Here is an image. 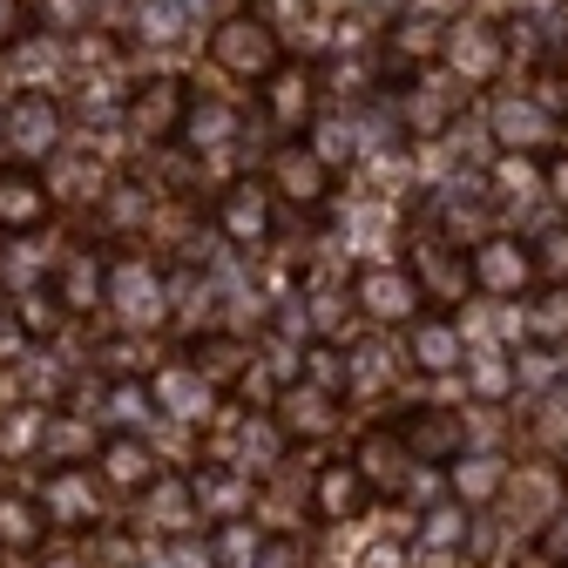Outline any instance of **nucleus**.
Returning <instances> with one entry per match:
<instances>
[{"mask_svg": "<svg viewBox=\"0 0 568 568\" xmlns=\"http://www.w3.org/2000/svg\"><path fill=\"white\" fill-rule=\"evenodd\" d=\"M454 122V89H440V82H413V95H406V129L426 142V135H440Z\"/></svg>", "mask_w": 568, "mask_h": 568, "instance_id": "obj_29", "label": "nucleus"}, {"mask_svg": "<svg viewBox=\"0 0 568 568\" xmlns=\"http://www.w3.org/2000/svg\"><path fill=\"white\" fill-rule=\"evenodd\" d=\"M454 541H467L460 515L454 508H434V515H426V548H454Z\"/></svg>", "mask_w": 568, "mask_h": 568, "instance_id": "obj_41", "label": "nucleus"}, {"mask_svg": "<svg viewBox=\"0 0 568 568\" xmlns=\"http://www.w3.org/2000/svg\"><path fill=\"white\" fill-rule=\"evenodd\" d=\"M251 568H305V555H298V541H264Z\"/></svg>", "mask_w": 568, "mask_h": 568, "instance_id": "obj_44", "label": "nucleus"}, {"mask_svg": "<svg viewBox=\"0 0 568 568\" xmlns=\"http://www.w3.org/2000/svg\"><path fill=\"white\" fill-rule=\"evenodd\" d=\"M150 399H156L163 413H176V419H203V406H210V379H203L196 366H163Z\"/></svg>", "mask_w": 568, "mask_h": 568, "instance_id": "obj_25", "label": "nucleus"}, {"mask_svg": "<svg viewBox=\"0 0 568 568\" xmlns=\"http://www.w3.org/2000/svg\"><path fill=\"white\" fill-rule=\"evenodd\" d=\"M190 487H196V515L203 521H231L251 501V474L244 467H231V474H190Z\"/></svg>", "mask_w": 568, "mask_h": 568, "instance_id": "obj_23", "label": "nucleus"}, {"mask_svg": "<svg viewBox=\"0 0 568 568\" xmlns=\"http://www.w3.org/2000/svg\"><path fill=\"white\" fill-rule=\"evenodd\" d=\"M467 373H474V393H480V399H508V393H515V366L501 359V352H480Z\"/></svg>", "mask_w": 568, "mask_h": 568, "instance_id": "obj_36", "label": "nucleus"}, {"mask_svg": "<svg viewBox=\"0 0 568 568\" xmlns=\"http://www.w3.org/2000/svg\"><path fill=\"white\" fill-rule=\"evenodd\" d=\"M264 183H271L277 203H292V210H325V196H332V170L318 163L312 142H277Z\"/></svg>", "mask_w": 568, "mask_h": 568, "instance_id": "obj_6", "label": "nucleus"}, {"mask_svg": "<svg viewBox=\"0 0 568 568\" xmlns=\"http://www.w3.org/2000/svg\"><path fill=\"white\" fill-rule=\"evenodd\" d=\"M135 28H142V41H176L183 34V0H142Z\"/></svg>", "mask_w": 568, "mask_h": 568, "instance_id": "obj_35", "label": "nucleus"}, {"mask_svg": "<svg viewBox=\"0 0 568 568\" xmlns=\"http://www.w3.org/2000/svg\"><path fill=\"white\" fill-rule=\"evenodd\" d=\"M190 359H196V373H203L210 386H237V379H244V366H251V345H244V338H231V332H210V338H196V345H190Z\"/></svg>", "mask_w": 568, "mask_h": 568, "instance_id": "obj_24", "label": "nucleus"}, {"mask_svg": "<svg viewBox=\"0 0 568 568\" xmlns=\"http://www.w3.org/2000/svg\"><path fill=\"white\" fill-rule=\"evenodd\" d=\"M406 359H413L419 373H454V366L467 359L460 325H454V318H413V332H406Z\"/></svg>", "mask_w": 568, "mask_h": 568, "instance_id": "obj_20", "label": "nucleus"}, {"mask_svg": "<svg viewBox=\"0 0 568 568\" xmlns=\"http://www.w3.org/2000/svg\"><path fill=\"white\" fill-rule=\"evenodd\" d=\"M142 515H150V528H163L170 541L176 535H190L203 515H196V487H190V474H156L150 487H142Z\"/></svg>", "mask_w": 568, "mask_h": 568, "instance_id": "obj_16", "label": "nucleus"}, {"mask_svg": "<svg viewBox=\"0 0 568 568\" xmlns=\"http://www.w3.org/2000/svg\"><path fill=\"white\" fill-rule=\"evenodd\" d=\"M501 487H508V460H501V454H460V467H454V494H460L467 508H487Z\"/></svg>", "mask_w": 568, "mask_h": 568, "instance_id": "obj_27", "label": "nucleus"}, {"mask_svg": "<svg viewBox=\"0 0 568 568\" xmlns=\"http://www.w3.org/2000/svg\"><path fill=\"white\" fill-rule=\"evenodd\" d=\"M359 568H399V548H393V541H379V548H373Z\"/></svg>", "mask_w": 568, "mask_h": 568, "instance_id": "obj_50", "label": "nucleus"}, {"mask_svg": "<svg viewBox=\"0 0 568 568\" xmlns=\"http://www.w3.org/2000/svg\"><path fill=\"white\" fill-rule=\"evenodd\" d=\"M541 251H548V271H555V277H568V231H555Z\"/></svg>", "mask_w": 568, "mask_h": 568, "instance_id": "obj_49", "label": "nucleus"}, {"mask_svg": "<svg viewBox=\"0 0 568 568\" xmlns=\"http://www.w3.org/2000/svg\"><path fill=\"white\" fill-rule=\"evenodd\" d=\"M413 284H419V298H467V251H454V244H440V237H426V244H413Z\"/></svg>", "mask_w": 568, "mask_h": 568, "instance_id": "obj_14", "label": "nucleus"}, {"mask_svg": "<svg viewBox=\"0 0 568 568\" xmlns=\"http://www.w3.org/2000/svg\"><path fill=\"white\" fill-rule=\"evenodd\" d=\"M467 277L480 284V292H494V298H521L541 271H535V257H528L515 237H480V244L467 251Z\"/></svg>", "mask_w": 568, "mask_h": 568, "instance_id": "obj_9", "label": "nucleus"}, {"mask_svg": "<svg viewBox=\"0 0 568 568\" xmlns=\"http://www.w3.org/2000/svg\"><path fill=\"white\" fill-rule=\"evenodd\" d=\"M41 508H34V494H0V548H14V555H28V548H41Z\"/></svg>", "mask_w": 568, "mask_h": 568, "instance_id": "obj_28", "label": "nucleus"}, {"mask_svg": "<svg viewBox=\"0 0 568 568\" xmlns=\"http://www.w3.org/2000/svg\"><path fill=\"white\" fill-rule=\"evenodd\" d=\"M237 129H244V115H237L231 102H196V95H190L176 135H183L190 156H217V150H231V142H237Z\"/></svg>", "mask_w": 568, "mask_h": 568, "instance_id": "obj_17", "label": "nucleus"}, {"mask_svg": "<svg viewBox=\"0 0 568 568\" xmlns=\"http://www.w3.org/2000/svg\"><path fill=\"white\" fill-rule=\"evenodd\" d=\"M28 28H34V8H28V0H0V54H14V48L28 41Z\"/></svg>", "mask_w": 568, "mask_h": 568, "instance_id": "obj_38", "label": "nucleus"}, {"mask_svg": "<svg viewBox=\"0 0 568 568\" xmlns=\"http://www.w3.org/2000/svg\"><path fill=\"white\" fill-rule=\"evenodd\" d=\"M541 196L568 203V156H541Z\"/></svg>", "mask_w": 568, "mask_h": 568, "instance_id": "obj_46", "label": "nucleus"}, {"mask_svg": "<svg viewBox=\"0 0 568 568\" xmlns=\"http://www.w3.org/2000/svg\"><path fill=\"white\" fill-rule=\"evenodd\" d=\"M183 109H190V89L176 75H150V82L129 89L122 129L142 142V150H163V142H176V129H183Z\"/></svg>", "mask_w": 568, "mask_h": 568, "instance_id": "obj_4", "label": "nucleus"}, {"mask_svg": "<svg viewBox=\"0 0 568 568\" xmlns=\"http://www.w3.org/2000/svg\"><path fill=\"white\" fill-rule=\"evenodd\" d=\"M305 366H312V386H325V393L345 386V366H338V352H332V345H312V352H305Z\"/></svg>", "mask_w": 568, "mask_h": 568, "instance_id": "obj_40", "label": "nucleus"}, {"mask_svg": "<svg viewBox=\"0 0 568 568\" xmlns=\"http://www.w3.org/2000/svg\"><path fill=\"white\" fill-rule=\"evenodd\" d=\"M102 305H115L122 332H156L170 325V284L150 257H115L102 264Z\"/></svg>", "mask_w": 568, "mask_h": 568, "instance_id": "obj_1", "label": "nucleus"}, {"mask_svg": "<svg viewBox=\"0 0 568 568\" xmlns=\"http://www.w3.org/2000/svg\"><path fill=\"white\" fill-rule=\"evenodd\" d=\"M555 54L568 61V14H561V28H555Z\"/></svg>", "mask_w": 568, "mask_h": 568, "instance_id": "obj_51", "label": "nucleus"}, {"mask_svg": "<svg viewBox=\"0 0 568 568\" xmlns=\"http://www.w3.org/2000/svg\"><path fill=\"white\" fill-rule=\"evenodd\" d=\"M257 548H264V535L244 515H231V521H217V548H210V561H217V568H251Z\"/></svg>", "mask_w": 568, "mask_h": 568, "instance_id": "obj_32", "label": "nucleus"}, {"mask_svg": "<svg viewBox=\"0 0 568 568\" xmlns=\"http://www.w3.org/2000/svg\"><path fill=\"white\" fill-rule=\"evenodd\" d=\"M95 474H102V487H115V494H142V487L156 480V454L142 447L135 434H115V440H102Z\"/></svg>", "mask_w": 568, "mask_h": 568, "instance_id": "obj_19", "label": "nucleus"}, {"mask_svg": "<svg viewBox=\"0 0 568 568\" xmlns=\"http://www.w3.org/2000/svg\"><path fill=\"white\" fill-rule=\"evenodd\" d=\"M541 555H548L555 568H568V508H561V515L541 528Z\"/></svg>", "mask_w": 568, "mask_h": 568, "instance_id": "obj_43", "label": "nucleus"}, {"mask_svg": "<svg viewBox=\"0 0 568 568\" xmlns=\"http://www.w3.org/2000/svg\"><path fill=\"white\" fill-rule=\"evenodd\" d=\"M14 318H21V338H41V345H48V338L68 325V305H61L54 292H21V298H14Z\"/></svg>", "mask_w": 568, "mask_h": 568, "instance_id": "obj_31", "label": "nucleus"}, {"mask_svg": "<svg viewBox=\"0 0 568 568\" xmlns=\"http://www.w3.org/2000/svg\"><path fill=\"white\" fill-rule=\"evenodd\" d=\"M48 210H54V196H48V176L34 163L0 170V231H41Z\"/></svg>", "mask_w": 568, "mask_h": 568, "instance_id": "obj_11", "label": "nucleus"}, {"mask_svg": "<svg viewBox=\"0 0 568 568\" xmlns=\"http://www.w3.org/2000/svg\"><path fill=\"white\" fill-rule=\"evenodd\" d=\"M277 426H284V440H325L338 426V399L325 386H284L277 393Z\"/></svg>", "mask_w": 568, "mask_h": 568, "instance_id": "obj_15", "label": "nucleus"}, {"mask_svg": "<svg viewBox=\"0 0 568 568\" xmlns=\"http://www.w3.org/2000/svg\"><path fill=\"white\" fill-rule=\"evenodd\" d=\"M352 305H359L366 318H379V325H413L426 298H419V284H413L406 264H366L359 277H352Z\"/></svg>", "mask_w": 568, "mask_h": 568, "instance_id": "obj_7", "label": "nucleus"}, {"mask_svg": "<svg viewBox=\"0 0 568 568\" xmlns=\"http://www.w3.org/2000/svg\"><path fill=\"white\" fill-rule=\"evenodd\" d=\"M150 413H156V399L142 393L135 379H122V386L109 393V419H115V426H142V419H150Z\"/></svg>", "mask_w": 568, "mask_h": 568, "instance_id": "obj_37", "label": "nucleus"}, {"mask_svg": "<svg viewBox=\"0 0 568 568\" xmlns=\"http://www.w3.org/2000/svg\"><path fill=\"white\" fill-rule=\"evenodd\" d=\"M508 28L501 21H447V41H440V61H447V75L467 82V89H487V82H501V68H508Z\"/></svg>", "mask_w": 568, "mask_h": 568, "instance_id": "obj_3", "label": "nucleus"}, {"mask_svg": "<svg viewBox=\"0 0 568 568\" xmlns=\"http://www.w3.org/2000/svg\"><path fill=\"white\" fill-rule=\"evenodd\" d=\"M271 231H277V196H271V183H231V190L217 196V237H224V244L251 251V244H264Z\"/></svg>", "mask_w": 568, "mask_h": 568, "instance_id": "obj_8", "label": "nucleus"}, {"mask_svg": "<svg viewBox=\"0 0 568 568\" xmlns=\"http://www.w3.org/2000/svg\"><path fill=\"white\" fill-rule=\"evenodd\" d=\"M48 568H82V561H75V555H54V561H48Z\"/></svg>", "mask_w": 568, "mask_h": 568, "instance_id": "obj_52", "label": "nucleus"}, {"mask_svg": "<svg viewBox=\"0 0 568 568\" xmlns=\"http://www.w3.org/2000/svg\"><path fill=\"white\" fill-rule=\"evenodd\" d=\"M54 298L68 305V318H75V312H95V305H102V257H95V251H75V257H68L61 277H54Z\"/></svg>", "mask_w": 568, "mask_h": 568, "instance_id": "obj_26", "label": "nucleus"}, {"mask_svg": "<svg viewBox=\"0 0 568 568\" xmlns=\"http://www.w3.org/2000/svg\"><path fill=\"white\" fill-rule=\"evenodd\" d=\"M494 135H501L508 150L528 156V150H541V142L555 135V115H548L541 102H515V95H508V102H494Z\"/></svg>", "mask_w": 568, "mask_h": 568, "instance_id": "obj_21", "label": "nucleus"}, {"mask_svg": "<svg viewBox=\"0 0 568 568\" xmlns=\"http://www.w3.org/2000/svg\"><path fill=\"white\" fill-rule=\"evenodd\" d=\"M393 434H399L406 460H426V467H447V460H460V454H467V426H460V413H440V406L406 413Z\"/></svg>", "mask_w": 568, "mask_h": 568, "instance_id": "obj_10", "label": "nucleus"}, {"mask_svg": "<svg viewBox=\"0 0 568 568\" xmlns=\"http://www.w3.org/2000/svg\"><path fill=\"white\" fill-rule=\"evenodd\" d=\"M561 305H568V298H561V292H548V298H541V305H535V332H541V338H555V332H561V325H568V312H561Z\"/></svg>", "mask_w": 568, "mask_h": 568, "instance_id": "obj_45", "label": "nucleus"}, {"mask_svg": "<svg viewBox=\"0 0 568 568\" xmlns=\"http://www.w3.org/2000/svg\"><path fill=\"white\" fill-rule=\"evenodd\" d=\"M14 345H21V318H14L8 298H0V359H14Z\"/></svg>", "mask_w": 568, "mask_h": 568, "instance_id": "obj_47", "label": "nucleus"}, {"mask_svg": "<svg viewBox=\"0 0 568 568\" xmlns=\"http://www.w3.org/2000/svg\"><path fill=\"white\" fill-rule=\"evenodd\" d=\"M264 109L284 135H298L312 122V82L298 75V68H277V75H264Z\"/></svg>", "mask_w": 568, "mask_h": 568, "instance_id": "obj_22", "label": "nucleus"}, {"mask_svg": "<svg viewBox=\"0 0 568 568\" xmlns=\"http://www.w3.org/2000/svg\"><path fill=\"white\" fill-rule=\"evenodd\" d=\"M0 150H14L21 163H48L61 150V102L48 89H28L8 102V122H0Z\"/></svg>", "mask_w": 568, "mask_h": 568, "instance_id": "obj_5", "label": "nucleus"}, {"mask_svg": "<svg viewBox=\"0 0 568 568\" xmlns=\"http://www.w3.org/2000/svg\"><path fill=\"white\" fill-rule=\"evenodd\" d=\"M399 460H406V447H399V434H366V447H359V480L366 487H386L393 474H399Z\"/></svg>", "mask_w": 568, "mask_h": 568, "instance_id": "obj_33", "label": "nucleus"}, {"mask_svg": "<svg viewBox=\"0 0 568 568\" xmlns=\"http://www.w3.org/2000/svg\"><path fill=\"white\" fill-rule=\"evenodd\" d=\"M210 61H217L231 82H264L284 68V34L264 28L257 14H224L210 28Z\"/></svg>", "mask_w": 568, "mask_h": 568, "instance_id": "obj_2", "label": "nucleus"}, {"mask_svg": "<svg viewBox=\"0 0 568 568\" xmlns=\"http://www.w3.org/2000/svg\"><path fill=\"white\" fill-rule=\"evenodd\" d=\"M34 508H41V521H54V528H95V487H89V474H75V467H54V474L41 480V494H34Z\"/></svg>", "mask_w": 568, "mask_h": 568, "instance_id": "obj_12", "label": "nucleus"}, {"mask_svg": "<svg viewBox=\"0 0 568 568\" xmlns=\"http://www.w3.org/2000/svg\"><path fill=\"white\" fill-rule=\"evenodd\" d=\"M366 480H359V467L352 460H325L318 474H312V508H318V521H352L366 508Z\"/></svg>", "mask_w": 568, "mask_h": 568, "instance_id": "obj_18", "label": "nucleus"}, {"mask_svg": "<svg viewBox=\"0 0 568 568\" xmlns=\"http://www.w3.org/2000/svg\"><path fill=\"white\" fill-rule=\"evenodd\" d=\"M142 217H150V196H142L135 183H115V190L102 196V224H109V231H135Z\"/></svg>", "mask_w": 568, "mask_h": 568, "instance_id": "obj_34", "label": "nucleus"}, {"mask_svg": "<svg viewBox=\"0 0 568 568\" xmlns=\"http://www.w3.org/2000/svg\"><path fill=\"white\" fill-rule=\"evenodd\" d=\"M251 14H257L264 28H292V21L312 14V0H251Z\"/></svg>", "mask_w": 568, "mask_h": 568, "instance_id": "obj_39", "label": "nucleus"}, {"mask_svg": "<svg viewBox=\"0 0 568 568\" xmlns=\"http://www.w3.org/2000/svg\"><path fill=\"white\" fill-rule=\"evenodd\" d=\"M277 454H284V426L277 419H251L244 434H237V467L244 474H271Z\"/></svg>", "mask_w": 568, "mask_h": 568, "instance_id": "obj_30", "label": "nucleus"}, {"mask_svg": "<svg viewBox=\"0 0 568 568\" xmlns=\"http://www.w3.org/2000/svg\"><path fill=\"white\" fill-rule=\"evenodd\" d=\"M176 568H217V561H210V548H190V535H176V555H170Z\"/></svg>", "mask_w": 568, "mask_h": 568, "instance_id": "obj_48", "label": "nucleus"}, {"mask_svg": "<svg viewBox=\"0 0 568 568\" xmlns=\"http://www.w3.org/2000/svg\"><path fill=\"white\" fill-rule=\"evenodd\" d=\"M440 41H447V21L440 14H399L393 34H386V68H393V75L434 68L440 61Z\"/></svg>", "mask_w": 568, "mask_h": 568, "instance_id": "obj_13", "label": "nucleus"}, {"mask_svg": "<svg viewBox=\"0 0 568 568\" xmlns=\"http://www.w3.org/2000/svg\"><path fill=\"white\" fill-rule=\"evenodd\" d=\"M41 440H48V454H54V460H68L75 447H89V434H82V426H68V419H54V426L41 419Z\"/></svg>", "mask_w": 568, "mask_h": 568, "instance_id": "obj_42", "label": "nucleus"}]
</instances>
